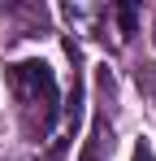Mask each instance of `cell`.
<instances>
[{
  "label": "cell",
  "mask_w": 156,
  "mask_h": 161,
  "mask_svg": "<svg viewBox=\"0 0 156 161\" xmlns=\"http://www.w3.org/2000/svg\"><path fill=\"white\" fill-rule=\"evenodd\" d=\"M9 87H13V100L22 113V131L30 139H44L61 113V92H56L52 65L48 61H18V65H9Z\"/></svg>",
  "instance_id": "1"
},
{
  "label": "cell",
  "mask_w": 156,
  "mask_h": 161,
  "mask_svg": "<svg viewBox=\"0 0 156 161\" xmlns=\"http://www.w3.org/2000/svg\"><path fill=\"white\" fill-rule=\"evenodd\" d=\"M113 157V126H108V113H96V122H91V135H87V148H82V157L78 161H108Z\"/></svg>",
  "instance_id": "2"
},
{
  "label": "cell",
  "mask_w": 156,
  "mask_h": 161,
  "mask_svg": "<svg viewBox=\"0 0 156 161\" xmlns=\"http://www.w3.org/2000/svg\"><path fill=\"white\" fill-rule=\"evenodd\" d=\"M134 161H156V153H152V148H148V144H143V139L134 144Z\"/></svg>",
  "instance_id": "3"
}]
</instances>
